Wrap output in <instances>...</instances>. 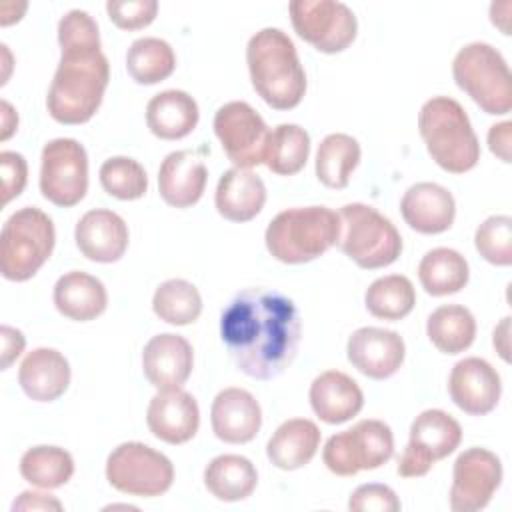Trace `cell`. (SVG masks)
I'll list each match as a JSON object with an SVG mask.
<instances>
[{
  "label": "cell",
  "instance_id": "484cf974",
  "mask_svg": "<svg viewBox=\"0 0 512 512\" xmlns=\"http://www.w3.org/2000/svg\"><path fill=\"white\" fill-rule=\"evenodd\" d=\"M214 202L222 218L230 222H248L262 212L266 186L256 172L234 166L220 176Z\"/></svg>",
  "mask_w": 512,
  "mask_h": 512
},
{
  "label": "cell",
  "instance_id": "d4e9b609",
  "mask_svg": "<svg viewBox=\"0 0 512 512\" xmlns=\"http://www.w3.org/2000/svg\"><path fill=\"white\" fill-rule=\"evenodd\" d=\"M18 382L30 400L52 402L68 390L70 364L54 348H34L20 364Z\"/></svg>",
  "mask_w": 512,
  "mask_h": 512
},
{
  "label": "cell",
  "instance_id": "836d02e7",
  "mask_svg": "<svg viewBox=\"0 0 512 512\" xmlns=\"http://www.w3.org/2000/svg\"><path fill=\"white\" fill-rule=\"evenodd\" d=\"M20 474L38 488H60L74 474V458L60 446H32L20 458Z\"/></svg>",
  "mask_w": 512,
  "mask_h": 512
},
{
  "label": "cell",
  "instance_id": "1f68e13d",
  "mask_svg": "<svg viewBox=\"0 0 512 512\" xmlns=\"http://www.w3.org/2000/svg\"><path fill=\"white\" fill-rule=\"evenodd\" d=\"M360 156L362 150L356 138L342 132L328 134L316 150V178L328 188L342 190L348 186Z\"/></svg>",
  "mask_w": 512,
  "mask_h": 512
},
{
  "label": "cell",
  "instance_id": "9c48e42d",
  "mask_svg": "<svg viewBox=\"0 0 512 512\" xmlns=\"http://www.w3.org/2000/svg\"><path fill=\"white\" fill-rule=\"evenodd\" d=\"M394 454V436L382 420H360L350 430L332 434L322 450L326 468L336 476H354L376 470Z\"/></svg>",
  "mask_w": 512,
  "mask_h": 512
},
{
  "label": "cell",
  "instance_id": "4dcf8cb0",
  "mask_svg": "<svg viewBox=\"0 0 512 512\" xmlns=\"http://www.w3.org/2000/svg\"><path fill=\"white\" fill-rule=\"evenodd\" d=\"M468 278V262L454 248H432L418 264V280L430 296L456 294L468 284Z\"/></svg>",
  "mask_w": 512,
  "mask_h": 512
},
{
  "label": "cell",
  "instance_id": "83f0119b",
  "mask_svg": "<svg viewBox=\"0 0 512 512\" xmlns=\"http://www.w3.org/2000/svg\"><path fill=\"white\" fill-rule=\"evenodd\" d=\"M196 100L184 90H164L154 94L146 106V124L162 140H180L198 124Z\"/></svg>",
  "mask_w": 512,
  "mask_h": 512
},
{
  "label": "cell",
  "instance_id": "603a6c76",
  "mask_svg": "<svg viewBox=\"0 0 512 512\" xmlns=\"http://www.w3.org/2000/svg\"><path fill=\"white\" fill-rule=\"evenodd\" d=\"M400 214L412 230L420 234H440L452 226L456 202L448 188L436 182H418L404 192Z\"/></svg>",
  "mask_w": 512,
  "mask_h": 512
},
{
  "label": "cell",
  "instance_id": "5b68a950",
  "mask_svg": "<svg viewBox=\"0 0 512 512\" xmlns=\"http://www.w3.org/2000/svg\"><path fill=\"white\" fill-rule=\"evenodd\" d=\"M340 226V214L326 206L288 208L270 220L264 242L272 258L304 264L338 244Z\"/></svg>",
  "mask_w": 512,
  "mask_h": 512
},
{
  "label": "cell",
  "instance_id": "5bb4252c",
  "mask_svg": "<svg viewBox=\"0 0 512 512\" xmlns=\"http://www.w3.org/2000/svg\"><path fill=\"white\" fill-rule=\"evenodd\" d=\"M214 134L236 168L264 164L270 128L248 102L232 100L220 106L214 114Z\"/></svg>",
  "mask_w": 512,
  "mask_h": 512
},
{
  "label": "cell",
  "instance_id": "f35d334b",
  "mask_svg": "<svg viewBox=\"0 0 512 512\" xmlns=\"http://www.w3.org/2000/svg\"><path fill=\"white\" fill-rule=\"evenodd\" d=\"M100 184L106 194L118 200H138L148 190L144 166L128 156H112L100 166Z\"/></svg>",
  "mask_w": 512,
  "mask_h": 512
},
{
  "label": "cell",
  "instance_id": "e575fe53",
  "mask_svg": "<svg viewBox=\"0 0 512 512\" xmlns=\"http://www.w3.org/2000/svg\"><path fill=\"white\" fill-rule=\"evenodd\" d=\"M176 68L172 46L154 36L138 38L126 52V70L138 84H156L166 80Z\"/></svg>",
  "mask_w": 512,
  "mask_h": 512
},
{
  "label": "cell",
  "instance_id": "8992f818",
  "mask_svg": "<svg viewBox=\"0 0 512 512\" xmlns=\"http://www.w3.org/2000/svg\"><path fill=\"white\" fill-rule=\"evenodd\" d=\"M56 230L46 212L34 206L16 210L2 226L0 272L10 282L30 280L50 258Z\"/></svg>",
  "mask_w": 512,
  "mask_h": 512
},
{
  "label": "cell",
  "instance_id": "4fadbf2b",
  "mask_svg": "<svg viewBox=\"0 0 512 512\" xmlns=\"http://www.w3.org/2000/svg\"><path fill=\"white\" fill-rule=\"evenodd\" d=\"M288 10L296 34L312 44L318 52H342L356 38L358 20L344 2L292 0Z\"/></svg>",
  "mask_w": 512,
  "mask_h": 512
},
{
  "label": "cell",
  "instance_id": "c3c4849f",
  "mask_svg": "<svg viewBox=\"0 0 512 512\" xmlns=\"http://www.w3.org/2000/svg\"><path fill=\"white\" fill-rule=\"evenodd\" d=\"M0 110H2V134H0V140H8L12 136V132L18 128V114L14 112L10 102H6V100L0 102Z\"/></svg>",
  "mask_w": 512,
  "mask_h": 512
},
{
  "label": "cell",
  "instance_id": "f1b7e54d",
  "mask_svg": "<svg viewBox=\"0 0 512 512\" xmlns=\"http://www.w3.org/2000/svg\"><path fill=\"white\" fill-rule=\"evenodd\" d=\"M318 446L320 428L308 418H290L268 440L266 456L280 470H298L314 458Z\"/></svg>",
  "mask_w": 512,
  "mask_h": 512
},
{
  "label": "cell",
  "instance_id": "f6af8a7d",
  "mask_svg": "<svg viewBox=\"0 0 512 512\" xmlns=\"http://www.w3.org/2000/svg\"><path fill=\"white\" fill-rule=\"evenodd\" d=\"M0 338H2V370H8L10 364L22 354L26 346V338L18 328H12L8 324H2L0 328Z\"/></svg>",
  "mask_w": 512,
  "mask_h": 512
},
{
  "label": "cell",
  "instance_id": "7dc6e473",
  "mask_svg": "<svg viewBox=\"0 0 512 512\" xmlns=\"http://www.w3.org/2000/svg\"><path fill=\"white\" fill-rule=\"evenodd\" d=\"M508 336H510V316H504L500 320V324L494 328V336H492V344L504 362H510V338Z\"/></svg>",
  "mask_w": 512,
  "mask_h": 512
},
{
  "label": "cell",
  "instance_id": "cb8c5ba5",
  "mask_svg": "<svg viewBox=\"0 0 512 512\" xmlns=\"http://www.w3.org/2000/svg\"><path fill=\"white\" fill-rule=\"evenodd\" d=\"M310 406L326 424H344L364 406L362 388L354 378L340 370H326L310 384Z\"/></svg>",
  "mask_w": 512,
  "mask_h": 512
},
{
  "label": "cell",
  "instance_id": "6da1fadb",
  "mask_svg": "<svg viewBox=\"0 0 512 512\" xmlns=\"http://www.w3.org/2000/svg\"><path fill=\"white\" fill-rule=\"evenodd\" d=\"M300 334L298 308L278 290H242L220 316V338L228 354L256 380H272L292 364Z\"/></svg>",
  "mask_w": 512,
  "mask_h": 512
},
{
  "label": "cell",
  "instance_id": "d590c367",
  "mask_svg": "<svg viewBox=\"0 0 512 512\" xmlns=\"http://www.w3.org/2000/svg\"><path fill=\"white\" fill-rule=\"evenodd\" d=\"M366 310L380 320H402L416 304V290L410 278L402 274H388L376 278L364 294Z\"/></svg>",
  "mask_w": 512,
  "mask_h": 512
},
{
  "label": "cell",
  "instance_id": "7402d4cb",
  "mask_svg": "<svg viewBox=\"0 0 512 512\" xmlns=\"http://www.w3.org/2000/svg\"><path fill=\"white\" fill-rule=\"evenodd\" d=\"M208 170L196 150H174L158 168V192L168 206H194L206 188Z\"/></svg>",
  "mask_w": 512,
  "mask_h": 512
},
{
  "label": "cell",
  "instance_id": "f546056e",
  "mask_svg": "<svg viewBox=\"0 0 512 512\" xmlns=\"http://www.w3.org/2000/svg\"><path fill=\"white\" fill-rule=\"evenodd\" d=\"M258 484L256 466L240 454H220L204 468V486L222 502L248 498Z\"/></svg>",
  "mask_w": 512,
  "mask_h": 512
},
{
  "label": "cell",
  "instance_id": "30bf717a",
  "mask_svg": "<svg viewBox=\"0 0 512 512\" xmlns=\"http://www.w3.org/2000/svg\"><path fill=\"white\" fill-rule=\"evenodd\" d=\"M106 480L122 494L154 498L170 490L174 466L168 456L148 444L124 442L108 454Z\"/></svg>",
  "mask_w": 512,
  "mask_h": 512
},
{
  "label": "cell",
  "instance_id": "d6a6232c",
  "mask_svg": "<svg viewBox=\"0 0 512 512\" xmlns=\"http://www.w3.org/2000/svg\"><path fill=\"white\" fill-rule=\"evenodd\" d=\"M426 334L440 352L460 354L476 338V320L466 306L444 304L428 316Z\"/></svg>",
  "mask_w": 512,
  "mask_h": 512
},
{
  "label": "cell",
  "instance_id": "60d3db41",
  "mask_svg": "<svg viewBox=\"0 0 512 512\" xmlns=\"http://www.w3.org/2000/svg\"><path fill=\"white\" fill-rule=\"evenodd\" d=\"M108 18L122 30H140L156 18V0H108Z\"/></svg>",
  "mask_w": 512,
  "mask_h": 512
},
{
  "label": "cell",
  "instance_id": "9a60e30c",
  "mask_svg": "<svg viewBox=\"0 0 512 512\" xmlns=\"http://www.w3.org/2000/svg\"><path fill=\"white\" fill-rule=\"evenodd\" d=\"M502 482V462L486 448H468L458 454L452 470L450 508L476 512L488 506Z\"/></svg>",
  "mask_w": 512,
  "mask_h": 512
},
{
  "label": "cell",
  "instance_id": "ffe728a7",
  "mask_svg": "<svg viewBox=\"0 0 512 512\" xmlns=\"http://www.w3.org/2000/svg\"><path fill=\"white\" fill-rule=\"evenodd\" d=\"M212 432L228 444H246L256 438L262 426V408L244 388H224L210 408Z\"/></svg>",
  "mask_w": 512,
  "mask_h": 512
},
{
  "label": "cell",
  "instance_id": "74e56055",
  "mask_svg": "<svg viewBox=\"0 0 512 512\" xmlns=\"http://www.w3.org/2000/svg\"><path fill=\"white\" fill-rule=\"evenodd\" d=\"M152 310L166 324L186 326L198 320L202 312V296L192 282L184 278H170L156 288Z\"/></svg>",
  "mask_w": 512,
  "mask_h": 512
},
{
  "label": "cell",
  "instance_id": "8fae6325",
  "mask_svg": "<svg viewBox=\"0 0 512 512\" xmlns=\"http://www.w3.org/2000/svg\"><path fill=\"white\" fill-rule=\"evenodd\" d=\"M462 440V428L448 412L430 408L420 412L410 424L408 444L398 458V474L402 478H420L430 468L450 456Z\"/></svg>",
  "mask_w": 512,
  "mask_h": 512
},
{
  "label": "cell",
  "instance_id": "ba28073f",
  "mask_svg": "<svg viewBox=\"0 0 512 512\" xmlns=\"http://www.w3.org/2000/svg\"><path fill=\"white\" fill-rule=\"evenodd\" d=\"M340 250L360 268L390 266L402 252V236L390 218L374 206L352 202L340 208Z\"/></svg>",
  "mask_w": 512,
  "mask_h": 512
},
{
  "label": "cell",
  "instance_id": "ac0fdd59",
  "mask_svg": "<svg viewBox=\"0 0 512 512\" xmlns=\"http://www.w3.org/2000/svg\"><path fill=\"white\" fill-rule=\"evenodd\" d=\"M150 432L166 444H184L192 440L200 426V408L196 398L182 388L158 390L146 410Z\"/></svg>",
  "mask_w": 512,
  "mask_h": 512
},
{
  "label": "cell",
  "instance_id": "8d00e7d4",
  "mask_svg": "<svg viewBox=\"0 0 512 512\" xmlns=\"http://www.w3.org/2000/svg\"><path fill=\"white\" fill-rule=\"evenodd\" d=\"M310 156V134L298 124H278L270 130L264 164L280 176L298 174Z\"/></svg>",
  "mask_w": 512,
  "mask_h": 512
},
{
  "label": "cell",
  "instance_id": "277c9868",
  "mask_svg": "<svg viewBox=\"0 0 512 512\" xmlns=\"http://www.w3.org/2000/svg\"><path fill=\"white\" fill-rule=\"evenodd\" d=\"M418 130L432 160L446 172L464 174L480 160V144L462 104L450 96L426 100L418 112Z\"/></svg>",
  "mask_w": 512,
  "mask_h": 512
},
{
  "label": "cell",
  "instance_id": "7bdbcfd3",
  "mask_svg": "<svg viewBox=\"0 0 512 512\" xmlns=\"http://www.w3.org/2000/svg\"><path fill=\"white\" fill-rule=\"evenodd\" d=\"M0 170H2V204L6 206L12 198L22 194L28 180V164L22 154L4 150L0 152Z\"/></svg>",
  "mask_w": 512,
  "mask_h": 512
},
{
  "label": "cell",
  "instance_id": "7a4b0ae2",
  "mask_svg": "<svg viewBox=\"0 0 512 512\" xmlns=\"http://www.w3.org/2000/svg\"><path fill=\"white\" fill-rule=\"evenodd\" d=\"M60 62L46 96L48 114L60 124H84L102 104L110 64L100 48L96 20L70 10L58 22Z\"/></svg>",
  "mask_w": 512,
  "mask_h": 512
},
{
  "label": "cell",
  "instance_id": "e0dca14e",
  "mask_svg": "<svg viewBox=\"0 0 512 512\" xmlns=\"http://www.w3.org/2000/svg\"><path fill=\"white\" fill-rule=\"evenodd\" d=\"M448 392L462 412L484 416L496 408L502 394V380L490 362L470 356L454 364L448 378Z\"/></svg>",
  "mask_w": 512,
  "mask_h": 512
},
{
  "label": "cell",
  "instance_id": "3957f363",
  "mask_svg": "<svg viewBox=\"0 0 512 512\" xmlns=\"http://www.w3.org/2000/svg\"><path fill=\"white\" fill-rule=\"evenodd\" d=\"M246 64L256 94L274 110L296 108L306 94V72L292 38L280 28L258 30L246 46Z\"/></svg>",
  "mask_w": 512,
  "mask_h": 512
},
{
  "label": "cell",
  "instance_id": "7c38bea8",
  "mask_svg": "<svg viewBox=\"0 0 512 512\" xmlns=\"http://www.w3.org/2000/svg\"><path fill=\"white\" fill-rule=\"evenodd\" d=\"M40 192L60 206L78 204L88 192V154L74 138H54L40 156Z\"/></svg>",
  "mask_w": 512,
  "mask_h": 512
},
{
  "label": "cell",
  "instance_id": "52a82bcc",
  "mask_svg": "<svg viewBox=\"0 0 512 512\" xmlns=\"http://www.w3.org/2000/svg\"><path fill=\"white\" fill-rule=\"evenodd\" d=\"M456 86L486 114H508L512 108V74L504 56L488 42L462 46L452 60Z\"/></svg>",
  "mask_w": 512,
  "mask_h": 512
},
{
  "label": "cell",
  "instance_id": "ee69618b",
  "mask_svg": "<svg viewBox=\"0 0 512 512\" xmlns=\"http://www.w3.org/2000/svg\"><path fill=\"white\" fill-rule=\"evenodd\" d=\"M512 142V122H500L490 126L488 130V148L492 154H496L502 162H512V152L510 144Z\"/></svg>",
  "mask_w": 512,
  "mask_h": 512
},
{
  "label": "cell",
  "instance_id": "2e32d148",
  "mask_svg": "<svg viewBox=\"0 0 512 512\" xmlns=\"http://www.w3.org/2000/svg\"><path fill=\"white\" fill-rule=\"evenodd\" d=\"M348 362L372 380H386L396 374L406 356V344L394 330L362 326L346 344Z\"/></svg>",
  "mask_w": 512,
  "mask_h": 512
},
{
  "label": "cell",
  "instance_id": "44dd1931",
  "mask_svg": "<svg viewBox=\"0 0 512 512\" xmlns=\"http://www.w3.org/2000/svg\"><path fill=\"white\" fill-rule=\"evenodd\" d=\"M128 226L112 210H88L74 228L78 250L92 262L110 264L124 256L128 248Z\"/></svg>",
  "mask_w": 512,
  "mask_h": 512
},
{
  "label": "cell",
  "instance_id": "bcb514c9",
  "mask_svg": "<svg viewBox=\"0 0 512 512\" xmlns=\"http://www.w3.org/2000/svg\"><path fill=\"white\" fill-rule=\"evenodd\" d=\"M12 510H62V502L52 494L26 490L14 500Z\"/></svg>",
  "mask_w": 512,
  "mask_h": 512
},
{
  "label": "cell",
  "instance_id": "d6986e66",
  "mask_svg": "<svg viewBox=\"0 0 512 512\" xmlns=\"http://www.w3.org/2000/svg\"><path fill=\"white\" fill-rule=\"evenodd\" d=\"M192 366L194 350L180 334H156L142 350L144 376L158 390L180 388L192 374Z\"/></svg>",
  "mask_w": 512,
  "mask_h": 512
},
{
  "label": "cell",
  "instance_id": "4316f807",
  "mask_svg": "<svg viewBox=\"0 0 512 512\" xmlns=\"http://www.w3.org/2000/svg\"><path fill=\"white\" fill-rule=\"evenodd\" d=\"M56 310L76 322H88L98 318L108 306V294L100 278L72 270L62 274L54 284Z\"/></svg>",
  "mask_w": 512,
  "mask_h": 512
},
{
  "label": "cell",
  "instance_id": "ab89813d",
  "mask_svg": "<svg viewBox=\"0 0 512 512\" xmlns=\"http://www.w3.org/2000/svg\"><path fill=\"white\" fill-rule=\"evenodd\" d=\"M478 254L494 266L512 264V218L506 214L488 216L474 234Z\"/></svg>",
  "mask_w": 512,
  "mask_h": 512
},
{
  "label": "cell",
  "instance_id": "b9f144b4",
  "mask_svg": "<svg viewBox=\"0 0 512 512\" xmlns=\"http://www.w3.org/2000/svg\"><path fill=\"white\" fill-rule=\"evenodd\" d=\"M348 508L354 512H398L402 508L396 492L386 484H362L348 500Z\"/></svg>",
  "mask_w": 512,
  "mask_h": 512
}]
</instances>
